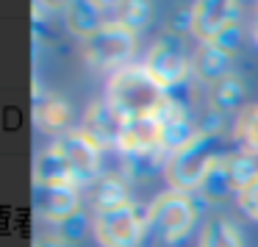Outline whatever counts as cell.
Segmentation results:
<instances>
[{
  "label": "cell",
  "instance_id": "ba28073f",
  "mask_svg": "<svg viewBox=\"0 0 258 247\" xmlns=\"http://www.w3.org/2000/svg\"><path fill=\"white\" fill-rule=\"evenodd\" d=\"M241 6L233 0H200L191 3L189 31L200 42H217L230 28H239Z\"/></svg>",
  "mask_w": 258,
  "mask_h": 247
},
{
  "label": "cell",
  "instance_id": "6da1fadb",
  "mask_svg": "<svg viewBox=\"0 0 258 247\" xmlns=\"http://www.w3.org/2000/svg\"><path fill=\"white\" fill-rule=\"evenodd\" d=\"M164 100H167V92L147 75L145 67H136V64L117 70L106 84V103L122 122L139 117H156Z\"/></svg>",
  "mask_w": 258,
  "mask_h": 247
},
{
  "label": "cell",
  "instance_id": "3957f363",
  "mask_svg": "<svg viewBox=\"0 0 258 247\" xmlns=\"http://www.w3.org/2000/svg\"><path fill=\"white\" fill-rule=\"evenodd\" d=\"M147 230V208L122 203L117 208L92 214V233L103 247H136Z\"/></svg>",
  "mask_w": 258,
  "mask_h": 247
},
{
  "label": "cell",
  "instance_id": "5bb4252c",
  "mask_svg": "<svg viewBox=\"0 0 258 247\" xmlns=\"http://www.w3.org/2000/svg\"><path fill=\"white\" fill-rule=\"evenodd\" d=\"M34 206L36 214L47 222L64 225L81 211V192L75 186H64V189H36L34 192Z\"/></svg>",
  "mask_w": 258,
  "mask_h": 247
},
{
  "label": "cell",
  "instance_id": "ac0fdd59",
  "mask_svg": "<svg viewBox=\"0 0 258 247\" xmlns=\"http://www.w3.org/2000/svg\"><path fill=\"white\" fill-rule=\"evenodd\" d=\"M34 122H36V128L47 131V134H58L70 122V106L56 95L39 97L34 106Z\"/></svg>",
  "mask_w": 258,
  "mask_h": 247
},
{
  "label": "cell",
  "instance_id": "d6986e66",
  "mask_svg": "<svg viewBox=\"0 0 258 247\" xmlns=\"http://www.w3.org/2000/svg\"><path fill=\"white\" fill-rule=\"evenodd\" d=\"M241 100H244V84H241V78H236L233 73L208 86V103H211L214 114L233 111V108H239Z\"/></svg>",
  "mask_w": 258,
  "mask_h": 247
},
{
  "label": "cell",
  "instance_id": "7c38bea8",
  "mask_svg": "<svg viewBox=\"0 0 258 247\" xmlns=\"http://www.w3.org/2000/svg\"><path fill=\"white\" fill-rule=\"evenodd\" d=\"M34 186L36 189H64V186H75L78 189V175L70 167L67 156L61 153V147L53 142L45 150L36 153L34 161Z\"/></svg>",
  "mask_w": 258,
  "mask_h": 247
},
{
  "label": "cell",
  "instance_id": "cb8c5ba5",
  "mask_svg": "<svg viewBox=\"0 0 258 247\" xmlns=\"http://www.w3.org/2000/svg\"><path fill=\"white\" fill-rule=\"evenodd\" d=\"M34 247H67V241L58 239L56 233H50V236H39V239L34 241Z\"/></svg>",
  "mask_w": 258,
  "mask_h": 247
},
{
  "label": "cell",
  "instance_id": "d4e9b609",
  "mask_svg": "<svg viewBox=\"0 0 258 247\" xmlns=\"http://www.w3.org/2000/svg\"><path fill=\"white\" fill-rule=\"evenodd\" d=\"M250 34H252V39H255V45H258V3H255V12H252V23H250Z\"/></svg>",
  "mask_w": 258,
  "mask_h": 247
},
{
  "label": "cell",
  "instance_id": "52a82bcc",
  "mask_svg": "<svg viewBox=\"0 0 258 247\" xmlns=\"http://www.w3.org/2000/svg\"><path fill=\"white\" fill-rule=\"evenodd\" d=\"M136 31L125 28V25L106 23L95 36L84 42V56L95 70H111L128 61V56L136 47Z\"/></svg>",
  "mask_w": 258,
  "mask_h": 247
},
{
  "label": "cell",
  "instance_id": "7a4b0ae2",
  "mask_svg": "<svg viewBox=\"0 0 258 247\" xmlns=\"http://www.w3.org/2000/svg\"><path fill=\"white\" fill-rule=\"evenodd\" d=\"M217 131L219 125H200L189 142H183L178 150L167 156L164 175H167L169 189L189 195V192L203 186V178L208 175L211 164L222 156L217 147Z\"/></svg>",
  "mask_w": 258,
  "mask_h": 247
},
{
  "label": "cell",
  "instance_id": "5b68a950",
  "mask_svg": "<svg viewBox=\"0 0 258 247\" xmlns=\"http://www.w3.org/2000/svg\"><path fill=\"white\" fill-rule=\"evenodd\" d=\"M258 175V167L252 161V156H244V153H222L217 161L211 164L208 175L203 178L200 195L211 197V200H219V197L228 195H239L247 183H252Z\"/></svg>",
  "mask_w": 258,
  "mask_h": 247
},
{
  "label": "cell",
  "instance_id": "30bf717a",
  "mask_svg": "<svg viewBox=\"0 0 258 247\" xmlns=\"http://www.w3.org/2000/svg\"><path fill=\"white\" fill-rule=\"evenodd\" d=\"M117 150L128 158L136 156H153V153H167L164 150V128L156 117H139L122 122L117 136Z\"/></svg>",
  "mask_w": 258,
  "mask_h": 247
},
{
  "label": "cell",
  "instance_id": "ffe728a7",
  "mask_svg": "<svg viewBox=\"0 0 258 247\" xmlns=\"http://www.w3.org/2000/svg\"><path fill=\"white\" fill-rule=\"evenodd\" d=\"M233 139L239 145V153L258 156V103H250L239 111L233 122Z\"/></svg>",
  "mask_w": 258,
  "mask_h": 247
},
{
  "label": "cell",
  "instance_id": "4fadbf2b",
  "mask_svg": "<svg viewBox=\"0 0 258 247\" xmlns=\"http://www.w3.org/2000/svg\"><path fill=\"white\" fill-rule=\"evenodd\" d=\"M56 145L61 147V153L67 156L70 167L75 169V175H78V183L81 186H89L92 180L100 178V158L103 153L95 150V147L89 145V142L84 139V136L78 134V131H70L67 136H61V139H56Z\"/></svg>",
  "mask_w": 258,
  "mask_h": 247
},
{
  "label": "cell",
  "instance_id": "44dd1931",
  "mask_svg": "<svg viewBox=\"0 0 258 247\" xmlns=\"http://www.w3.org/2000/svg\"><path fill=\"white\" fill-rule=\"evenodd\" d=\"M103 12H106V23L125 25V28L136 31L147 23L150 6L142 3V0H122V3H103Z\"/></svg>",
  "mask_w": 258,
  "mask_h": 247
},
{
  "label": "cell",
  "instance_id": "8992f818",
  "mask_svg": "<svg viewBox=\"0 0 258 247\" xmlns=\"http://www.w3.org/2000/svg\"><path fill=\"white\" fill-rule=\"evenodd\" d=\"M145 70L164 92L183 84L186 73H189V58H186L180 36L172 34V31L158 36V42L150 47V53L145 58Z\"/></svg>",
  "mask_w": 258,
  "mask_h": 247
},
{
  "label": "cell",
  "instance_id": "9c48e42d",
  "mask_svg": "<svg viewBox=\"0 0 258 247\" xmlns=\"http://www.w3.org/2000/svg\"><path fill=\"white\" fill-rule=\"evenodd\" d=\"M239 45V28H230L217 42H200V47L191 56V73L200 84H217L219 78L230 75L233 50Z\"/></svg>",
  "mask_w": 258,
  "mask_h": 247
},
{
  "label": "cell",
  "instance_id": "e0dca14e",
  "mask_svg": "<svg viewBox=\"0 0 258 247\" xmlns=\"http://www.w3.org/2000/svg\"><path fill=\"white\" fill-rule=\"evenodd\" d=\"M197 247H241L239 228L233 225V219L225 214H214L206 219V225L200 228V239Z\"/></svg>",
  "mask_w": 258,
  "mask_h": 247
},
{
  "label": "cell",
  "instance_id": "7402d4cb",
  "mask_svg": "<svg viewBox=\"0 0 258 247\" xmlns=\"http://www.w3.org/2000/svg\"><path fill=\"white\" fill-rule=\"evenodd\" d=\"M236 203H239V208L250 219H258V175H255V180H252V183H247L244 189L236 195Z\"/></svg>",
  "mask_w": 258,
  "mask_h": 247
},
{
  "label": "cell",
  "instance_id": "9a60e30c",
  "mask_svg": "<svg viewBox=\"0 0 258 247\" xmlns=\"http://www.w3.org/2000/svg\"><path fill=\"white\" fill-rule=\"evenodd\" d=\"M64 20H67V28L86 42L106 25V12H103V3L95 0H73L64 6Z\"/></svg>",
  "mask_w": 258,
  "mask_h": 247
},
{
  "label": "cell",
  "instance_id": "2e32d148",
  "mask_svg": "<svg viewBox=\"0 0 258 247\" xmlns=\"http://www.w3.org/2000/svg\"><path fill=\"white\" fill-rule=\"evenodd\" d=\"M86 206L92 208V214L108 211V208H117L122 203H128V192H125V183L119 175L114 172H103L97 180H92L86 186Z\"/></svg>",
  "mask_w": 258,
  "mask_h": 247
},
{
  "label": "cell",
  "instance_id": "277c9868",
  "mask_svg": "<svg viewBox=\"0 0 258 247\" xmlns=\"http://www.w3.org/2000/svg\"><path fill=\"white\" fill-rule=\"evenodd\" d=\"M195 203L183 192L167 189L147 206V228L156 230L164 241L175 244L195 228Z\"/></svg>",
  "mask_w": 258,
  "mask_h": 247
},
{
  "label": "cell",
  "instance_id": "603a6c76",
  "mask_svg": "<svg viewBox=\"0 0 258 247\" xmlns=\"http://www.w3.org/2000/svg\"><path fill=\"white\" fill-rule=\"evenodd\" d=\"M86 225H89V219H86V211H78L73 219H67L64 225H58V239H81V236L86 233Z\"/></svg>",
  "mask_w": 258,
  "mask_h": 247
},
{
  "label": "cell",
  "instance_id": "8fae6325",
  "mask_svg": "<svg viewBox=\"0 0 258 247\" xmlns=\"http://www.w3.org/2000/svg\"><path fill=\"white\" fill-rule=\"evenodd\" d=\"M119 128H122V119L114 114V108L108 106L106 97H103V100H95L84 111V119H81L78 134L84 136L95 150L106 153V150H114V147H117Z\"/></svg>",
  "mask_w": 258,
  "mask_h": 247
}]
</instances>
